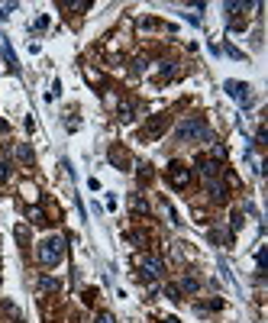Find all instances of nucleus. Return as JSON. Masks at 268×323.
Wrapping results in <instances>:
<instances>
[{
	"label": "nucleus",
	"mask_w": 268,
	"mask_h": 323,
	"mask_svg": "<svg viewBox=\"0 0 268 323\" xmlns=\"http://www.w3.org/2000/svg\"><path fill=\"white\" fill-rule=\"evenodd\" d=\"M36 255H39V262H42V265H58L61 255H65V239H61V236L42 239V242H39V249H36Z\"/></svg>",
	"instance_id": "obj_1"
},
{
	"label": "nucleus",
	"mask_w": 268,
	"mask_h": 323,
	"mask_svg": "<svg viewBox=\"0 0 268 323\" xmlns=\"http://www.w3.org/2000/svg\"><path fill=\"white\" fill-rule=\"evenodd\" d=\"M178 139H210V130H207V123L200 120V116H191V120H184L181 126H178Z\"/></svg>",
	"instance_id": "obj_2"
},
{
	"label": "nucleus",
	"mask_w": 268,
	"mask_h": 323,
	"mask_svg": "<svg viewBox=\"0 0 268 323\" xmlns=\"http://www.w3.org/2000/svg\"><path fill=\"white\" fill-rule=\"evenodd\" d=\"M136 269L142 271L146 278H161L165 265H161V259H159V255H136Z\"/></svg>",
	"instance_id": "obj_3"
},
{
	"label": "nucleus",
	"mask_w": 268,
	"mask_h": 323,
	"mask_svg": "<svg viewBox=\"0 0 268 323\" xmlns=\"http://www.w3.org/2000/svg\"><path fill=\"white\" fill-rule=\"evenodd\" d=\"M168 181L175 188H188V185H191V168L181 165V162H171V165H168Z\"/></svg>",
	"instance_id": "obj_4"
},
{
	"label": "nucleus",
	"mask_w": 268,
	"mask_h": 323,
	"mask_svg": "<svg viewBox=\"0 0 268 323\" xmlns=\"http://www.w3.org/2000/svg\"><path fill=\"white\" fill-rule=\"evenodd\" d=\"M226 91H230L236 100H242V104H249V100H252V94H249V84H239V81H226Z\"/></svg>",
	"instance_id": "obj_5"
},
{
	"label": "nucleus",
	"mask_w": 268,
	"mask_h": 323,
	"mask_svg": "<svg viewBox=\"0 0 268 323\" xmlns=\"http://www.w3.org/2000/svg\"><path fill=\"white\" fill-rule=\"evenodd\" d=\"M207 194H210L214 200H220V204L226 200V188H223L220 178H207Z\"/></svg>",
	"instance_id": "obj_6"
},
{
	"label": "nucleus",
	"mask_w": 268,
	"mask_h": 323,
	"mask_svg": "<svg viewBox=\"0 0 268 323\" xmlns=\"http://www.w3.org/2000/svg\"><path fill=\"white\" fill-rule=\"evenodd\" d=\"M197 168L204 178H220V165H216L214 159H197Z\"/></svg>",
	"instance_id": "obj_7"
},
{
	"label": "nucleus",
	"mask_w": 268,
	"mask_h": 323,
	"mask_svg": "<svg viewBox=\"0 0 268 323\" xmlns=\"http://www.w3.org/2000/svg\"><path fill=\"white\" fill-rule=\"evenodd\" d=\"M130 207H133V210H139V214H149V204L139 197V194H133V197H130Z\"/></svg>",
	"instance_id": "obj_8"
},
{
	"label": "nucleus",
	"mask_w": 268,
	"mask_h": 323,
	"mask_svg": "<svg viewBox=\"0 0 268 323\" xmlns=\"http://www.w3.org/2000/svg\"><path fill=\"white\" fill-rule=\"evenodd\" d=\"M58 281H55V278H39V291H58Z\"/></svg>",
	"instance_id": "obj_9"
},
{
	"label": "nucleus",
	"mask_w": 268,
	"mask_h": 323,
	"mask_svg": "<svg viewBox=\"0 0 268 323\" xmlns=\"http://www.w3.org/2000/svg\"><path fill=\"white\" fill-rule=\"evenodd\" d=\"M197 288H200V281H197V278H181V291H197Z\"/></svg>",
	"instance_id": "obj_10"
},
{
	"label": "nucleus",
	"mask_w": 268,
	"mask_h": 323,
	"mask_svg": "<svg viewBox=\"0 0 268 323\" xmlns=\"http://www.w3.org/2000/svg\"><path fill=\"white\" fill-rule=\"evenodd\" d=\"M10 175H13V168H10V162H0V185H7Z\"/></svg>",
	"instance_id": "obj_11"
},
{
	"label": "nucleus",
	"mask_w": 268,
	"mask_h": 323,
	"mask_svg": "<svg viewBox=\"0 0 268 323\" xmlns=\"http://www.w3.org/2000/svg\"><path fill=\"white\" fill-rule=\"evenodd\" d=\"M16 159H20V162H32V152H29V146H16Z\"/></svg>",
	"instance_id": "obj_12"
},
{
	"label": "nucleus",
	"mask_w": 268,
	"mask_h": 323,
	"mask_svg": "<svg viewBox=\"0 0 268 323\" xmlns=\"http://www.w3.org/2000/svg\"><path fill=\"white\" fill-rule=\"evenodd\" d=\"M120 120H123V123H130V120H133V107H130V104H120Z\"/></svg>",
	"instance_id": "obj_13"
},
{
	"label": "nucleus",
	"mask_w": 268,
	"mask_h": 323,
	"mask_svg": "<svg viewBox=\"0 0 268 323\" xmlns=\"http://www.w3.org/2000/svg\"><path fill=\"white\" fill-rule=\"evenodd\" d=\"M29 220L32 223H46V214H42L39 207H29Z\"/></svg>",
	"instance_id": "obj_14"
},
{
	"label": "nucleus",
	"mask_w": 268,
	"mask_h": 323,
	"mask_svg": "<svg viewBox=\"0 0 268 323\" xmlns=\"http://www.w3.org/2000/svg\"><path fill=\"white\" fill-rule=\"evenodd\" d=\"M165 294H168L171 300H181V288H178V285H168V288H165Z\"/></svg>",
	"instance_id": "obj_15"
},
{
	"label": "nucleus",
	"mask_w": 268,
	"mask_h": 323,
	"mask_svg": "<svg viewBox=\"0 0 268 323\" xmlns=\"http://www.w3.org/2000/svg\"><path fill=\"white\" fill-rule=\"evenodd\" d=\"M16 3H0V20H3V16H10V10H13Z\"/></svg>",
	"instance_id": "obj_16"
},
{
	"label": "nucleus",
	"mask_w": 268,
	"mask_h": 323,
	"mask_svg": "<svg viewBox=\"0 0 268 323\" xmlns=\"http://www.w3.org/2000/svg\"><path fill=\"white\" fill-rule=\"evenodd\" d=\"M97 323H116L113 314H97Z\"/></svg>",
	"instance_id": "obj_17"
},
{
	"label": "nucleus",
	"mask_w": 268,
	"mask_h": 323,
	"mask_svg": "<svg viewBox=\"0 0 268 323\" xmlns=\"http://www.w3.org/2000/svg\"><path fill=\"white\" fill-rule=\"evenodd\" d=\"M142 68H146V62H142V58H136V62H133V75H139Z\"/></svg>",
	"instance_id": "obj_18"
},
{
	"label": "nucleus",
	"mask_w": 268,
	"mask_h": 323,
	"mask_svg": "<svg viewBox=\"0 0 268 323\" xmlns=\"http://www.w3.org/2000/svg\"><path fill=\"white\" fill-rule=\"evenodd\" d=\"M239 226H242V214L236 210V214H233V230H239Z\"/></svg>",
	"instance_id": "obj_19"
},
{
	"label": "nucleus",
	"mask_w": 268,
	"mask_h": 323,
	"mask_svg": "<svg viewBox=\"0 0 268 323\" xmlns=\"http://www.w3.org/2000/svg\"><path fill=\"white\" fill-rule=\"evenodd\" d=\"M165 323H178V320H175V317H168V320H165Z\"/></svg>",
	"instance_id": "obj_20"
}]
</instances>
